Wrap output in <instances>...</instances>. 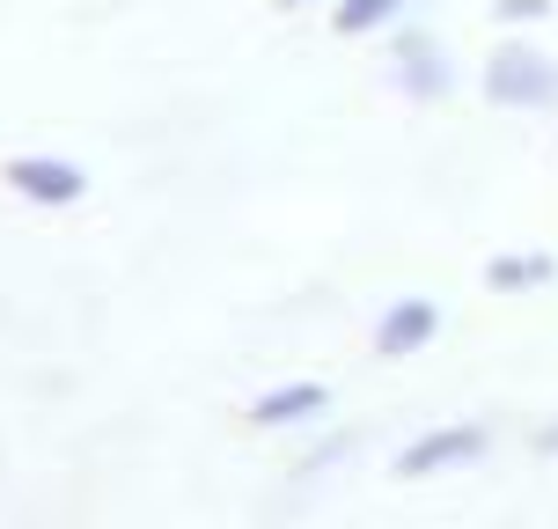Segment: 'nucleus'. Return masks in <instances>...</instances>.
<instances>
[{"instance_id":"obj_1","label":"nucleus","mask_w":558,"mask_h":529,"mask_svg":"<svg viewBox=\"0 0 558 529\" xmlns=\"http://www.w3.org/2000/svg\"><path fill=\"white\" fill-rule=\"evenodd\" d=\"M485 96L507 104V111H536V104L558 96V67L544 52H530V45H500L485 59Z\"/></svg>"},{"instance_id":"obj_2","label":"nucleus","mask_w":558,"mask_h":529,"mask_svg":"<svg viewBox=\"0 0 558 529\" xmlns=\"http://www.w3.org/2000/svg\"><path fill=\"white\" fill-rule=\"evenodd\" d=\"M0 177H8V192L29 199V206H82L88 199V169L66 163V155H8L0 163Z\"/></svg>"},{"instance_id":"obj_3","label":"nucleus","mask_w":558,"mask_h":529,"mask_svg":"<svg viewBox=\"0 0 558 529\" xmlns=\"http://www.w3.org/2000/svg\"><path fill=\"white\" fill-rule=\"evenodd\" d=\"M485 426L477 419H456V426H426L418 442L397 448V478H441V471H463V464H477L485 456Z\"/></svg>"},{"instance_id":"obj_4","label":"nucleus","mask_w":558,"mask_h":529,"mask_svg":"<svg viewBox=\"0 0 558 529\" xmlns=\"http://www.w3.org/2000/svg\"><path fill=\"white\" fill-rule=\"evenodd\" d=\"M441 332V309L426 302V294H404V302L383 309V324H375V353L383 361H404V353H426Z\"/></svg>"},{"instance_id":"obj_5","label":"nucleus","mask_w":558,"mask_h":529,"mask_svg":"<svg viewBox=\"0 0 558 529\" xmlns=\"http://www.w3.org/2000/svg\"><path fill=\"white\" fill-rule=\"evenodd\" d=\"M324 412H331V383L294 375V383H272L251 405V426H308V419H324Z\"/></svg>"},{"instance_id":"obj_6","label":"nucleus","mask_w":558,"mask_h":529,"mask_svg":"<svg viewBox=\"0 0 558 529\" xmlns=\"http://www.w3.org/2000/svg\"><path fill=\"white\" fill-rule=\"evenodd\" d=\"M397 82H404V96H418V104H434V96H448V59L434 37H397Z\"/></svg>"},{"instance_id":"obj_7","label":"nucleus","mask_w":558,"mask_h":529,"mask_svg":"<svg viewBox=\"0 0 558 529\" xmlns=\"http://www.w3.org/2000/svg\"><path fill=\"white\" fill-rule=\"evenodd\" d=\"M551 257L544 251H507V257H493V265H485V279H493V287H500V294H530V287H551Z\"/></svg>"},{"instance_id":"obj_8","label":"nucleus","mask_w":558,"mask_h":529,"mask_svg":"<svg viewBox=\"0 0 558 529\" xmlns=\"http://www.w3.org/2000/svg\"><path fill=\"white\" fill-rule=\"evenodd\" d=\"M404 15V0H338L331 8V29L338 37H367V29H383Z\"/></svg>"},{"instance_id":"obj_9","label":"nucleus","mask_w":558,"mask_h":529,"mask_svg":"<svg viewBox=\"0 0 558 529\" xmlns=\"http://www.w3.org/2000/svg\"><path fill=\"white\" fill-rule=\"evenodd\" d=\"M493 15H500V23H544L551 0H493Z\"/></svg>"},{"instance_id":"obj_10","label":"nucleus","mask_w":558,"mask_h":529,"mask_svg":"<svg viewBox=\"0 0 558 529\" xmlns=\"http://www.w3.org/2000/svg\"><path fill=\"white\" fill-rule=\"evenodd\" d=\"M536 448H558V426H544V434H536Z\"/></svg>"},{"instance_id":"obj_11","label":"nucleus","mask_w":558,"mask_h":529,"mask_svg":"<svg viewBox=\"0 0 558 529\" xmlns=\"http://www.w3.org/2000/svg\"><path fill=\"white\" fill-rule=\"evenodd\" d=\"M272 8H287V15H294V8H308V0H272Z\"/></svg>"}]
</instances>
